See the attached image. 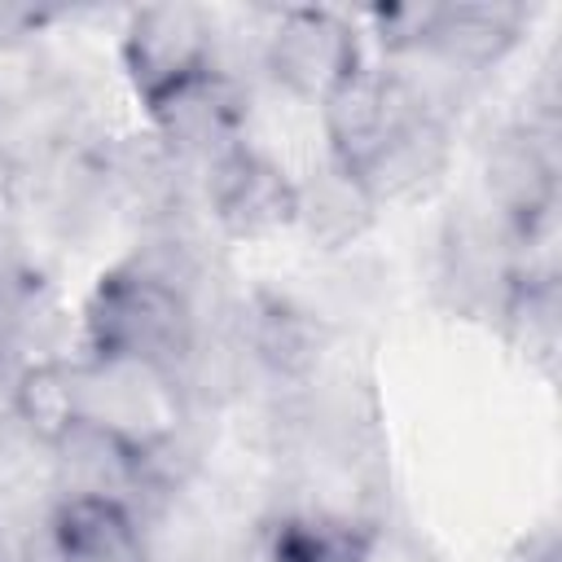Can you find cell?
I'll list each match as a JSON object with an SVG mask.
<instances>
[{
	"instance_id": "6da1fadb",
	"label": "cell",
	"mask_w": 562,
	"mask_h": 562,
	"mask_svg": "<svg viewBox=\"0 0 562 562\" xmlns=\"http://www.w3.org/2000/svg\"><path fill=\"white\" fill-rule=\"evenodd\" d=\"M83 364L171 373L193 356L198 321L184 281L149 259H123L97 277L83 303Z\"/></svg>"
},
{
	"instance_id": "7a4b0ae2",
	"label": "cell",
	"mask_w": 562,
	"mask_h": 562,
	"mask_svg": "<svg viewBox=\"0 0 562 562\" xmlns=\"http://www.w3.org/2000/svg\"><path fill=\"white\" fill-rule=\"evenodd\" d=\"M123 75L140 105L215 66V26L198 4H145L123 31Z\"/></svg>"
},
{
	"instance_id": "3957f363",
	"label": "cell",
	"mask_w": 562,
	"mask_h": 562,
	"mask_svg": "<svg viewBox=\"0 0 562 562\" xmlns=\"http://www.w3.org/2000/svg\"><path fill=\"white\" fill-rule=\"evenodd\" d=\"M263 66L285 92L321 105L342 79L364 66L360 31L334 9H285L263 40Z\"/></svg>"
},
{
	"instance_id": "277c9868",
	"label": "cell",
	"mask_w": 562,
	"mask_h": 562,
	"mask_svg": "<svg viewBox=\"0 0 562 562\" xmlns=\"http://www.w3.org/2000/svg\"><path fill=\"white\" fill-rule=\"evenodd\" d=\"M206 202L228 237L259 241L299 224V180L246 140L206 162Z\"/></svg>"
},
{
	"instance_id": "5b68a950",
	"label": "cell",
	"mask_w": 562,
	"mask_h": 562,
	"mask_svg": "<svg viewBox=\"0 0 562 562\" xmlns=\"http://www.w3.org/2000/svg\"><path fill=\"white\" fill-rule=\"evenodd\" d=\"M487 193L501 211L505 241H527L553 228L558 215V132L514 123L487 154Z\"/></svg>"
},
{
	"instance_id": "8992f818",
	"label": "cell",
	"mask_w": 562,
	"mask_h": 562,
	"mask_svg": "<svg viewBox=\"0 0 562 562\" xmlns=\"http://www.w3.org/2000/svg\"><path fill=\"white\" fill-rule=\"evenodd\" d=\"M413 110H435L400 70H378L360 66L351 79H342L325 101H321V127L329 145V162L360 171L364 158L391 136L400 119Z\"/></svg>"
},
{
	"instance_id": "52a82bcc",
	"label": "cell",
	"mask_w": 562,
	"mask_h": 562,
	"mask_svg": "<svg viewBox=\"0 0 562 562\" xmlns=\"http://www.w3.org/2000/svg\"><path fill=\"white\" fill-rule=\"evenodd\" d=\"M246 110H250L246 88L220 66L193 75L189 83H180L167 97H158L154 105H145L154 140L171 158H206V162L215 154L241 145Z\"/></svg>"
},
{
	"instance_id": "ba28073f",
	"label": "cell",
	"mask_w": 562,
	"mask_h": 562,
	"mask_svg": "<svg viewBox=\"0 0 562 562\" xmlns=\"http://www.w3.org/2000/svg\"><path fill=\"white\" fill-rule=\"evenodd\" d=\"M53 562H149V540L127 501L61 492L48 518Z\"/></svg>"
},
{
	"instance_id": "9c48e42d",
	"label": "cell",
	"mask_w": 562,
	"mask_h": 562,
	"mask_svg": "<svg viewBox=\"0 0 562 562\" xmlns=\"http://www.w3.org/2000/svg\"><path fill=\"white\" fill-rule=\"evenodd\" d=\"M527 22H531V9H522L518 0L430 4L422 53L439 57L452 70H487L518 48Z\"/></svg>"
},
{
	"instance_id": "30bf717a",
	"label": "cell",
	"mask_w": 562,
	"mask_h": 562,
	"mask_svg": "<svg viewBox=\"0 0 562 562\" xmlns=\"http://www.w3.org/2000/svg\"><path fill=\"white\" fill-rule=\"evenodd\" d=\"M448 171V123L435 110H413L356 171L373 202H408L439 184Z\"/></svg>"
},
{
	"instance_id": "8fae6325",
	"label": "cell",
	"mask_w": 562,
	"mask_h": 562,
	"mask_svg": "<svg viewBox=\"0 0 562 562\" xmlns=\"http://www.w3.org/2000/svg\"><path fill=\"white\" fill-rule=\"evenodd\" d=\"M9 408L35 443L61 448L88 417V369L57 356L31 360L9 386Z\"/></svg>"
},
{
	"instance_id": "7c38bea8",
	"label": "cell",
	"mask_w": 562,
	"mask_h": 562,
	"mask_svg": "<svg viewBox=\"0 0 562 562\" xmlns=\"http://www.w3.org/2000/svg\"><path fill=\"white\" fill-rule=\"evenodd\" d=\"M373 527L347 514L290 509L263 527L259 562H369Z\"/></svg>"
},
{
	"instance_id": "4fadbf2b",
	"label": "cell",
	"mask_w": 562,
	"mask_h": 562,
	"mask_svg": "<svg viewBox=\"0 0 562 562\" xmlns=\"http://www.w3.org/2000/svg\"><path fill=\"white\" fill-rule=\"evenodd\" d=\"M378 215L373 193L364 180L338 162H325L312 171L307 184H299V228L321 246V250H342L351 246Z\"/></svg>"
},
{
	"instance_id": "5bb4252c",
	"label": "cell",
	"mask_w": 562,
	"mask_h": 562,
	"mask_svg": "<svg viewBox=\"0 0 562 562\" xmlns=\"http://www.w3.org/2000/svg\"><path fill=\"white\" fill-rule=\"evenodd\" d=\"M246 342L255 360L268 364L277 378H303L321 360L325 329L307 307L281 294H255L246 312Z\"/></svg>"
},
{
	"instance_id": "9a60e30c",
	"label": "cell",
	"mask_w": 562,
	"mask_h": 562,
	"mask_svg": "<svg viewBox=\"0 0 562 562\" xmlns=\"http://www.w3.org/2000/svg\"><path fill=\"white\" fill-rule=\"evenodd\" d=\"M501 321L509 342L544 373L558 364V342H562V294H558V272H509L505 294H501Z\"/></svg>"
},
{
	"instance_id": "2e32d148",
	"label": "cell",
	"mask_w": 562,
	"mask_h": 562,
	"mask_svg": "<svg viewBox=\"0 0 562 562\" xmlns=\"http://www.w3.org/2000/svg\"><path fill=\"white\" fill-rule=\"evenodd\" d=\"M522 562H562V549H558V540H553V536L544 531L540 540H531V544H527Z\"/></svg>"
},
{
	"instance_id": "e0dca14e",
	"label": "cell",
	"mask_w": 562,
	"mask_h": 562,
	"mask_svg": "<svg viewBox=\"0 0 562 562\" xmlns=\"http://www.w3.org/2000/svg\"><path fill=\"white\" fill-rule=\"evenodd\" d=\"M0 562H9V544H4V531H0Z\"/></svg>"
},
{
	"instance_id": "ac0fdd59",
	"label": "cell",
	"mask_w": 562,
	"mask_h": 562,
	"mask_svg": "<svg viewBox=\"0 0 562 562\" xmlns=\"http://www.w3.org/2000/svg\"><path fill=\"white\" fill-rule=\"evenodd\" d=\"M0 364H4V334H0Z\"/></svg>"
}]
</instances>
